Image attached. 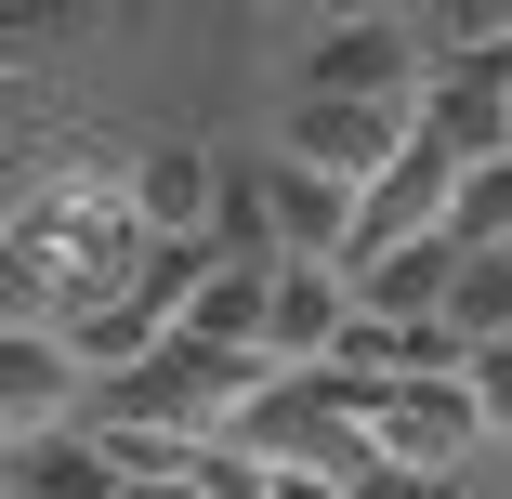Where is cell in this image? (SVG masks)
I'll return each instance as SVG.
<instances>
[{
	"mask_svg": "<svg viewBox=\"0 0 512 499\" xmlns=\"http://www.w3.org/2000/svg\"><path fill=\"white\" fill-rule=\"evenodd\" d=\"M250 184H263V224H276V263L302 250V263H342L355 250V184H329V171H302V158H250Z\"/></svg>",
	"mask_w": 512,
	"mask_h": 499,
	"instance_id": "9c48e42d",
	"label": "cell"
},
{
	"mask_svg": "<svg viewBox=\"0 0 512 499\" xmlns=\"http://www.w3.org/2000/svg\"><path fill=\"white\" fill-rule=\"evenodd\" d=\"M132 499H211V486H197V473H171V486H132Z\"/></svg>",
	"mask_w": 512,
	"mask_h": 499,
	"instance_id": "e0dca14e",
	"label": "cell"
},
{
	"mask_svg": "<svg viewBox=\"0 0 512 499\" xmlns=\"http://www.w3.org/2000/svg\"><path fill=\"white\" fill-rule=\"evenodd\" d=\"M434 40H447V53H486V40H512V0H447V14H434Z\"/></svg>",
	"mask_w": 512,
	"mask_h": 499,
	"instance_id": "5bb4252c",
	"label": "cell"
},
{
	"mask_svg": "<svg viewBox=\"0 0 512 499\" xmlns=\"http://www.w3.org/2000/svg\"><path fill=\"white\" fill-rule=\"evenodd\" d=\"M499 499H512V473H499Z\"/></svg>",
	"mask_w": 512,
	"mask_h": 499,
	"instance_id": "ac0fdd59",
	"label": "cell"
},
{
	"mask_svg": "<svg viewBox=\"0 0 512 499\" xmlns=\"http://www.w3.org/2000/svg\"><path fill=\"white\" fill-rule=\"evenodd\" d=\"M447 224H460V158H447V145H407L381 184H355V250H342V276L421 250V237H447Z\"/></svg>",
	"mask_w": 512,
	"mask_h": 499,
	"instance_id": "3957f363",
	"label": "cell"
},
{
	"mask_svg": "<svg viewBox=\"0 0 512 499\" xmlns=\"http://www.w3.org/2000/svg\"><path fill=\"white\" fill-rule=\"evenodd\" d=\"M421 145H447L460 171H473V158H512V79H499V53H434V79H421Z\"/></svg>",
	"mask_w": 512,
	"mask_h": 499,
	"instance_id": "8992f818",
	"label": "cell"
},
{
	"mask_svg": "<svg viewBox=\"0 0 512 499\" xmlns=\"http://www.w3.org/2000/svg\"><path fill=\"white\" fill-rule=\"evenodd\" d=\"M355 499H473L460 473H407V460H381V473H355Z\"/></svg>",
	"mask_w": 512,
	"mask_h": 499,
	"instance_id": "9a60e30c",
	"label": "cell"
},
{
	"mask_svg": "<svg viewBox=\"0 0 512 499\" xmlns=\"http://www.w3.org/2000/svg\"><path fill=\"white\" fill-rule=\"evenodd\" d=\"M368 434H381V460H407V473H473V460L499 447L473 368H447V381H381V394H368Z\"/></svg>",
	"mask_w": 512,
	"mask_h": 499,
	"instance_id": "6da1fadb",
	"label": "cell"
},
{
	"mask_svg": "<svg viewBox=\"0 0 512 499\" xmlns=\"http://www.w3.org/2000/svg\"><path fill=\"white\" fill-rule=\"evenodd\" d=\"M342 329H355V276L289 250V263H276V303H263V355H276V368H329Z\"/></svg>",
	"mask_w": 512,
	"mask_h": 499,
	"instance_id": "52a82bcc",
	"label": "cell"
},
{
	"mask_svg": "<svg viewBox=\"0 0 512 499\" xmlns=\"http://www.w3.org/2000/svg\"><path fill=\"white\" fill-rule=\"evenodd\" d=\"M14 499H132V473L106 434H40V447H14Z\"/></svg>",
	"mask_w": 512,
	"mask_h": 499,
	"instance_id": "30bf717a",
	"label": "cell"
},
{
	"mask_svg": "<svg viewBox=\"0 0 512 499\" xmlns=\"http://www.w3.org/2000/svg\"><path fill=\"white\" fill-rule=\"evenodd\" d=\"M79 408H92L79 329H0V434L40 447V434H79Z\"/></svg>",
	"mask_w": 512,
	"mask_h": 499,
	"instance_id": "5b68a950",
	"label": "cell"
},
{
	"mask_svg": "<svg viewBox=\"0 0 512 499\" xmlns=\"http://www.w3.org/2000/svg\"><path fill=\"white\" fill-rule=\"evenodd\" d=\"M460 250H512V158H473L460 171V224H447Z\"/></svg>",
	"mask_w": 512,
	"mask_h": 499,
	"instance_id": "4fadbf2b",
	"label": "cell"
},
{
	"mask_svg": "<svg viewBox=\"0 0 512 499\" xmlns=\"http://www.w3.org/2000/svg\"><path fill=\"white\" fill-rule=\"evenodd\" d=\"M447 329L486 355V342H512V250H460V289H447Z\"/></svg>",
	"mask_w": 512,
	"mask_h": 499,
	"instance_id": "7c38bea8",
	"label": "cell"
},
{
	"mask_svg": "<svg viewBox=\"0 0 512 499\" xmlns=\"http://www.w3.org/2000/svg\"><path fill=\"white\" fill-rule=\"evenodd\" d=\"M316 27H355V14H394V0H302Z\"/></svg>",
	"mask_w": 512,
	"mask_h": 499,
	"instance_id": "2e32d148",
	"label": "cell"
},
{
	"mask_svg": "<svg viewBox=\"0 0 512 499\" xmlns=\"http://www.w3.org/2000/svg\"><path fill=\"white\" fill-rule=\"evenodd\" d=\"M421 79H434V53L407 40V14H355V27L302 40V79L289 92H355V106H407V119H421Z\"/></svg>",
	"mask_w": 512,
	"mask_h": 499,
	"instance_id": "277c9868",
	"label": "cell"
},
{
	"mask_svg": "<svg viewBox=\"0 0 512 499\" xmlns=\"http://www.w3.org/2000/svg\"><path fill=\"white\" fill-rule=\"evenodd\" d=\"M224 184H237V158H211V145H132V211H145V237H211V224H224Z\"/></svg>",
	"mask_w": 512,
	"mask_h": 499,
	"instance_id": "ba28073f",
	"label": "cell"
},
{
	"mask_svg": "<svg viewBox=\"0 0 512 499\" xmlns=\"http://www.w3.org/2000/svg\"><path fill=\"white\" fill-rule=\"evenodd\" d=\"M263 303H276V263H224L211 289H197V316H184V329H197V342H250V355H263Z\"/></svg>",
	"mask_w": 512,
	"mask_h": 499,
	"instance_id": "8fae6325",
	"label": "cell"
},
{
	"mask_svg": "<svg viewBox=\"0 0 512 499\" xmlns=\"http://www.w3.org/2000/svg\"><path fill=\"white\" fill-rule=\"evenodd\" d=\"M407 145H421V119L407 106H355V92H289V119H276V158L329 171V184H381Z\"/></svg>",
	"mask_w": 512,
	"mask_h": 499,
	"instance_id": "7a4b0ae2",
	"label": "cell"
}]
</instances>
